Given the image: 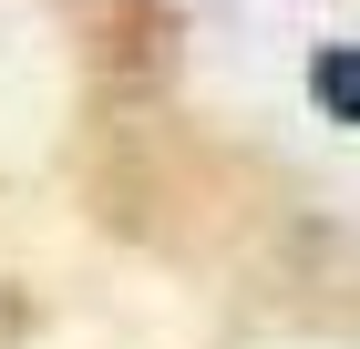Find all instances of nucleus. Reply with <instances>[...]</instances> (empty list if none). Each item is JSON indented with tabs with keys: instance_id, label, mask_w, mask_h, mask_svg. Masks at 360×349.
<instances>
[{
	"instance_id": "f257e3e1",
	"label": "nucleus",
	"mask_w": 360,
	"mask_h": 349,
	"mask_svg": "<svg viewBox=\"0 0 360 349\" xmlns=\"http://www.w3.org/2000/svg\"><path fill=\"white\" fill-rule=\"evenodd\" d=\"M360 52H350V41H319V62H309V93H319V113H330V124H340V134H350V124H360Z\"/></svg>"
}]
</instances>
